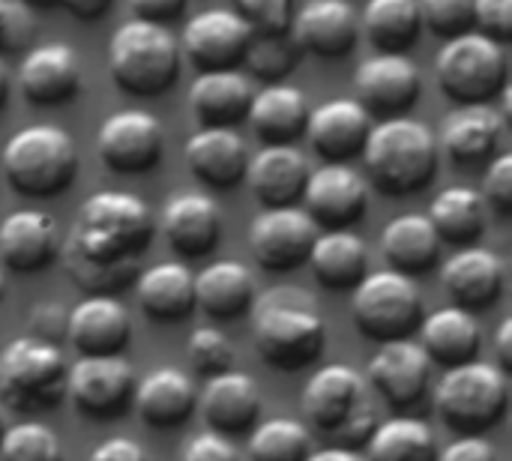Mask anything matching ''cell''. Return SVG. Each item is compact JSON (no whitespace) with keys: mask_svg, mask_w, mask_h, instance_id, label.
Returning <instances> with one entry per match:
<instances>
[{"mask_svg":"<svg viewBox=\"0 0 512 461\" xmlns=\"http://www.w3.org/2000/svg\"><path fill=\"white\" fill-rule=\"evenodd\" d=\"M297 60V42H291L288 33L279 36H264V33H252L249 48L243 63H249V69L264 78V81H279Z\"/></svg>","mask_w":512,"mask_h":461,"instance_id":"b9f144b4","label":"cell"},{"mask_svg":"<svg viewBox=\"0 0 512 461\" xmlns=\"http://www.w3.org/2000/svg\"><path fill=\"white\" fill-rule=\"evenodd\" d=\"M180 461H240V456H237L234 444H231L225 435L204 432V435H195V438L183 447Z\"/></svg>","mask_w":512,"mask_h":461,"instance_id":"681fc988","label":"cell"},{"mask_svg":"<svg viewBox=\"0 0 512 461\" xmlns=\"http://www.w3.org/2000/svg\"><path fill=\"white\" fill-rule=\"evenodd\" d=\"M321 228L297 207H270L249 225V249L261 270L291 273L309 261Z\"/></svg>","mask_w":512,"mask_h":461,"instance_id":"4fadbf2b","label":"cell"},{"mask_svg":"<svg viewBox=\"0 0 512 461\" xmlns=\"http://www.w3.org/2000/svg\"><path fill=\"white\" fill-rule=\"evenodd\" d=\"M27 33V18L24 12L9 3V0H0V51H9L15 48Z\"/></svg>","mask_w":512,"mask_h":461,"instance_id":"f5cc1de1","label":"cell"},{"mask_svg":"<svg viewBox=\"0 0 512 461\" xmlns=\"http://www.w3.org/2000/svg\"><path fill=\"white\" fill-rule=\"evenodd\" d=\"M6 297V279H3V273H0V300Z\"/></svg>","mask_w":512,"mask_h":461,"instance_id":"94428289","label":"cell"},{"mask_svg":"<svg viewBox=\"0 0 512 461\" xmlns=\"http://www.w3.org/2000/svg\"><path fill=\"white\" fill-rule=\"evenodd\" d=\"M366 174L378 192L405 198L423 192L438 174V135L414 117H387L372 123L363 147Z\"/></svg>","mask_w":512,"mask_h":461,"instance_id":"3957f363","label":"cell"},{"mask_svg":"<svg viewBox=\"0 0 512 461\" xmlns=\"http://www.w3.org/2000/svg\"><path fill=\"white\" fill-rule=\"evenodd\" d=\"M432 360L414 339L384 342L369 360L366 384L399 414L420 411L432 396Z\"/></svg>","mask_w":512,"mask_h":461,"instance_id":"8fae6325","label":"cell"},{"mask_svg":"<svg viewBox=\"0 0 512 461\" xmlns=\"http://www.w3.org/2000/svg\"><path fill=\"white\" fill-rule=\"evenodd\" d=\"M309 111L303 90L273 81L261 93H252L246 120L264 144H297L306 135Z\"/></svg>","mask_w":512,"mask_h":461,"instance_id":"4dcf8cb0","label":"cell"},{"mask_svg":"<svg viewBox=\"0 0 512 461\" xmlns=\"http://www.w3.org/2000/svg\"><path fill=\"white\" fill-rule=\"evenodd\" d=\"M6 96H9V78H6V66H3V60H0V108H3Z\"/></svg>","mask_w":512,"mask_h":461,"instance_id":"680465c9","label":"cell"},{"mask_svg":"<svg viewBox=\"0 0 512 461\" xmlns=\"http://www.w3.org/2000/svg\"><path fill=\"white\" fill-rule=\"evenodd\" d=\"M252 30L237 9H204L183 30L186 60L198 72L237 69L246 57Z\"/></svg>","mask_w":512,"mask_h":461,"instance_id":"e0dca14e","label":"cell"},{"mask_svg":"<svg viewBox=\"0 0 512 461\" xmlns=\"http://www.w3.org/2000/svg\"><path fill=\"white\" fill-rule=\"evenodd\" d=\"M372 114L357 99H330L309 111L306 138L327 162H351L363 153Z\"/></svg>","mask_w":512,"mask_h":461,"instance_id":"44dd1931","label":"cell"},{"mask_svg":"<svg viewBox=\"0 0 512 461\" xmlns=\"http://www.w3.org/2000/svg\"><path fill=\"white\" fill-rule=\"evenodd\" d=\"M474 27L504 45L512 36V0H474Z\"/></svg>","mask_w":512,"mask_h":461,"instance_id":"7dc6e473","label":"cell"},{"mask_svg":"<svg viewBox=\"0 0 512 461\" xmlns=\"http://www.w3.org/2000/svg\"><path fill=\"white\" fill-rule=\"evenodd\" d=\"M186 165L210 189H234L246 180L249 150L237 129H198L186 144Z\"/></svg>","mask_w":512,"mask_h":461,"instance_id":"f1b7e54d","label":"cell"},{"mask_svg":"<svg viewBox=\"0 0 512 461\" xmlns=\"http://www.w3.org/2000/svg\"><path fill=\"white\" fill-rule=\"evenodd\" d=\"M66 321H69V312H63L60 303H39L30 312V330H33L30 336L60 345V339H66Z\"/></svg>","mask_w":512,"mask_h":461,"instance_id":"c3c4849f","label":"cell"},{"mask_svg":"<svg viewBox=\"0 0 512 461\" xmlns=\"http://www.w3.org/2000/svg\"><path fill=\"white\" fill-rule=\"evenodd\" d=\"M309 219L324 231H348L369 210V183L348 162H324L303 189Z\"/></svg>","mask_w":512,"mask_h":461,"instance_id":"5bb4252c","label":"cell"},{"mask_svg":"<svg viewBox=\"0 0 512 461\" xmlns=\"http://www.w3.org/2000/svg\"><path fill=\"white\" fill-rule=\"evenodd\" d=\"M435 414L459 435H483L495 429L510 408V378L492 363H462L441 375L432 390Z\"/></svg>","mask_w":512,"mask_h":461,"instance_id":"52a82bcc","label":"cell"},{"mask_svg":"<svg viewBox=\"0 0 512 461\" xmlns=\"http://www.w3.org/2000/svg\"><path fill=\"white\" fill-rule=\"evenodd\" d=\"M198 405L210 432L225 435V438L246 435L255 429L261 417V390L249 375L228 369L222 375L207 378Z\"/></svg>","mask_w":512,"mask_h":461,"instance_id":"603a6c76","label":"cell"},{"mask_svg":"<svg viewBox=\"0 0 512 461\" xmlns=\"http://www.w3.org/2000/svg\"><path fill=\"white\" fill-rule=\"evenodd\" d=\"M306 461H366V456L345 447H324V450H312Z\"/></svg>","mask_w":512,"mask_h":461,"instance_id":"6f0895ef","label":"cell"},{"mask_svg":"<svg viewBox=\"0 0 512 461\" xmlns=\"http://www.w3.org/2000/svg\"><path fill=\"white\" fill-rule=\"evenodd\" d=\"M0 171L12 192L24 198H54L66 192L78 174V147L66 129L33 123L6 141Z\"/></svg>","mask_w":512,"mask_h":461,"instance_id":"5b68a950","label":"cell"},{"mask_svg":"<svg viewBox=\"0 0 512 461\" xmlns=\"http://www.w3.org/2000/svg\"><path fill=\"white\" fill-rule=\"evenodd\" d=\"M237 6L252 33L279 36L291 27V0H237Z\"/></svg>","mask_w":512,"mask_h":461,"instance_id":"f6af8a7d","label":"cell"},{"mask_svg":"<svg viewBox=\"0 0 512 461\" xmlns=\"http://www.w3.org/2000/svg\"><path fill=\"white\" fill-rule=\"evenodd\" d=\"M186 357H189V366L195 375L201 378H213V375H222L228 369H234V345L231 339L216 330V327H201L189 336V345H186Z\"/></svg>","mask_w":512,"mask_h":461,"instance_id":"7bdbcfd3","label":"cell"},{"mask_svg":"<svg viewBox=\"0 0 512 461\" xmlns=\"http://www.w3.org/2000/svg\"><path fill=\"white\" fill-rule=\"evenodd\" d=\"M429 222L435 225L441 243H453L459 249L477 246V240L489 228V207L477 189L450 186L435 195L429 207Z\"/></svg>","mask_w":512,"mask_h":461,"instance_id":"8d00e7d4","label":"cell"},{"mask_svg":"<svg viewBox=\"0 0 512 461\" xmlns=\"http://www.w3.org/2000/svg\"><path fill=\"white\" fill-rule=\"evenodd\" d=\"M180 45L165 24L132 18L108 42V72L129 96H162L180 78Z\"/></svg>","mask_w":512,"mask_h":461,"instance_id":"8992f818","label":"cell"},{"mask_svg":"<svg viewBox=\"0 0 512 461\" xmlns=\"http://www.w3.org/2000/svg\"><path fill=\"white\" fill-rule=\"evenodd\" d=\"M354 87H357V102L369 114H378L381 120L405 117V111L414 108L423 93V75L408 54L375 51L360 63Z\"/></svg>","mask_w":512,"mask_h":461,"instance_id":"2e32d148","label":"cell"},{"mask_svg":"<svg viewBox=\"0 0 512 461\" xmlns=\"http://www.w3.org/2000/svg\"><path fill=\"white\" fill-rule=\"evenodd\" d=\"M357 36H360V15L348 0H309L294 18L297 48L321 60H339L351 54Z\"/></svg>","mask_w":512,"mask_h":461,"instance_id":"cb8c5ba5","label":"cell"},{"mask_svg":"<svg viewBox=\"0 0 512 461\" xmlns=\"http://www.w3.org/2000/svg\"><path fill=\"white\" fill-rule=\"evenodd\" d=\"M66 342L78 357H120L132 342V321L123 303L105 294H87L66 321Z\"/></svg>","mask_w":512,"mask_h":461,"instance_id":"d6986e66","label":"cell"},{"mask_svg":"<svg viewBox=\"0 0 512 461\" xmlns=\"http://www.w3.org/2000/svg\"><path fill=\"white\" fill-rule=\"evenodd\" d=\"M252 105L249 78L237 69L198 72L189 87V111L198 129H234L246 120Z\"/></svg>","mask_w":512,"mask_h":461,"instance_id":"83f0119b","label":"cell"},{"mask_svg":"<svg viewBox=\"0 0 512 461\" xmlns=\"http://www.w3.org/2000/svg\"><path fill=\"white\" fill-rule=\"evenodd\" d=\"M0 461H63V444L48 426L21 423L3 429Z\"/></svg>","mask_w":512,"mask_h":461,"instance_id":"60d3db41","label":"cell"},{"mask_svg":"<svg viewBox=\"0 0 512 461\" xmlns=\"http://www.w3.org/2000/svg\"><path fill=\"white\" fill-rule=\"evenodd\" d=\"M306 264L327 291H354L369 276V246L351 231H324Z\"/></svg>","mask_w":512,"mask_h":461,"instance_id":"d590c367","label":"cell"},{"mask_svg":"<svg viewBox=\"0 0 512 461\" xmlns=\"http://www.w3.org/2000/svg\"><path fill=\"white\" fill-rule=\"evenodd\" d=\"M66 357L60 345L21 336L0 351V402L18 414H42L66 399Z\"/></svg>","mask_w":512,"mask_h":461,"instance_id":"ba28073f","label":"cell"},{"mask_svg":"<svg viewBox=\"0 0 512 461\" xmlns=\"http://www.w3.org/2000/svg\"><path fill=\"white\" fill-rule=\"evenodd\" d=\"M495 348H498V369L510 372L512 369V318H504L495 336Z\"/></svg>","mask_w":512,"mask_h":461,"instance_id":"9f6ffc18","label":"cell"},{"mask_svg":"<svg viewBox=\"0 0 512 461\" xmlns=\"http://www.w3.org/2000/svg\"><path fill=\"white\" fill-rule=\"evenodd\" d=\"M135 369L123 357H78L66 375V399L87 420H117L132 408Z\"/></svg>","mask_w":512,"mask_h":461,"instance_id":"7c38bea8","label":"cell"},{"mask_svg":"<svg viewBox=\"0 0 512 461\" xmlns=\"http://www.w3.org/2000/svg\"><path fill=\"white\" fill-rule=\"evenodd\" d=\"M90 461H150L144 447L132 438H108L102 441L93 453Z\"/></svg>","mask_w":512,"mask_h":461,"instance_id":"db71d44e","label":"cell"},{"mask_svg":"<svg viewBox=\"0 0 512 461\" xmlns=\"http://www.w3.org/2000/svg\"><path fill=\"white\" fill-rule=\"evenodd\" d=\"M255 297V276L240 261H213L195 276V306L213 321L249 315Z\"/></svg>","mask_w":512,"mask_h":461,"instance_id":"d6a6232c","label":"cell"},{"mask_svg":"<svg viewBox=\"0 0 512 461\" xmlns=\"http://www.w3.org/2000/svg\"><path fill=\"white\" fill-rule=\"evenodd\" d=\"M114 0H60V6H66L75 18L81 21H96L111 9Z\"/></svg>","mask_w":512,"mask_h":461,"instance_id":"11a10c76","label":"cell"},{"mask_svg":"<svg viewBox=\"0 0 512 461\" xmlns=\"http://www.w3.org/2000/svg\"><path fill=\"white\" fill-rule=\"evenodd\" d=\"M162 234L180 258H204L219 246L222 210L201 192L174 195L162 210Z\"/></svg>","mask_w":512,"mask_h":461,"instance_id":"d4e9b609","label":"cell"},{"mask_svg":"<svg viewBox=\"0 0 512 461\" xmlns=\"http://www.w3.org/2000/svg\"><path fill=\"white\" fill-rule=\"evenodd\" d=\"M360 30L381 54H408L420 42L423 18L417 0H369L360 15Z\"/></svg>","mask_w":512,"mask_h":461,"instance_id":"74e56055","label":"cell"},{"mask_svg":"<svg viewBox=\"0 0 512 461\" xmlns=\"http://www.w3.org/2000/svg\"><path fill=\"white\" fill-rule=\"evenodd\" d=\"M0 438H3V414H0Z\"/></svg>","mask_w":512,"mask_h":461,"instance_id":"6125c7cd","label":"cell"},{"mask_svg":"<svg viewBox=\"0 0 512 461\" xmlns=\"http://www.w3.org/2000/svg\"><path fill=\"white\" fill-rule=\"evenodd\" d=\"M504 138V117L492 105H459L441 129L438 147L456 165H480L498 156Z\"/></svg>","mask_w":512,"mask_h":461,"instance_id":"f546056e","label":"cell"},{"mask_svg":"<svg viewBox=\"0 0 512 461\" xmlns=\"http://www.w3.org/2000/svg\"><path fill=\"white\" fill-rule=\"evenodd\" d=\"M423 315V291L405 273L378 270L354 288L351 318L357 330L378 345L411 339L420 330Z\"/></svg>","mask_w":512,"mask_h":461,"instance_id":"30bf717a","label":"cell"},{"mask_svg":"<svg viewBox=\"0 0 512 461\" xmlns=\"http://www.w3.org/2000/svg\"><path fill=\"white\" fill-rule=\"evenodd\" d=\"M504 279H507V270H504L501 255L486 246L459 249L441 270L444 291L450 294V300L459 309H465L471 315L486 312L501 300Z\"/></svg>","mask_w":512,"mask_h":461,"instance_id":"ffe728a7","label":"cell"},{"mask_svg":"<svg viewBox=\"0 0 512 461\" xmlns=\"http://www.w3.org/2000/svg\"><path fill=\"white\" fill-rule=\"evenodd\" d=\"M366 450V461H438V441L432 429L411 414L378 423L366 441Z\"/></svg>","mask_w":512,"mask_h":461,"instance_id":"f35d334b","label":"cell"},{"mask_svg":"<svg viewBox=\"0 0 512 461\" xmlns=\"http://www.w3.org/2000/svg\"><path fill=\"white\" fill-rule=\"evenodd\" d=\"M60 255L57 222L42 210H15L0 222V261L12 273H39Z\"/></svg>","mask_w":512,"mask_h":461,"instance_id":"4316f807","label":"cell"},{"mask_svg":"<svg viewBox=\"0 0 512 461\" xmlns=\"http://www.w3.org/2000/svg\"><path fill=\"white\" fill-rule=\"evenodd\" d=\"M150 240L153 213L138 195L96 192L78 210L63 267L81 291L114 297L135 285Z\"/></svg>","mask_w":512,"mask_h":461,"instance_id":"6da1fadb","label":"cell"},{"mask_svg":"<svg viewBox=\"0 0 512 461\" xmlns=\"http://www.w3.org/2000/svg\"><path fill=\"white\" fill-rule=\"evenodd\" d=\"M24 6H30V9H54V6H60V0H21Z\"/></svg>","mask_w":512,"mask_h":461,"instance_id":"91938a15","label":"cell"},{"mask_svg":"<svg viewBox=\"0 0 512 461\" xmlns=\"http://www.w3.org/2000/svg\"><path fill=\"white\" fill-rule=\"evenodd\" d=\"M132 408L150 429H183L198 408V390L186 372L162 366L135 384Z\"/></svg>","mask_w":512,"mask_h":461,"instance_id":"484cf974","label":"cell"},{"mask_svg":"<svg viewBox=\"0 0 512 461\" xmlns=\"http://www.w3.org/2000/svg\"><path fill=\"white\" fill-rule=\"evenodd\" d=\"M303 417L330 447H366L378 426L366 375L345 363L321 366L303 390Z\"/></svg>","mask_w":512,"mask_h":461,"instance_id":"277c9868","label":"cell"},{"mask_svg":"<svg viewBox=\"0 0 512 461\" xmlns=\"http://www.w3.org/2000/svg\"><path fill=\"white\" fill-rule=\"evenodd\" d=\"M141 312L156 324H174L195 309V273L180 261H165L141 270L135 279Z\"/></svg>","mask_w":512,"mask_h":461,"instance_id":"836d02e7","label":"cell"},{"mask_svg":"<svg viewBox=\"0 0 512 461\" xmlns=\"http://www.w3.org/2000/svg\"><path fill=\"white\" fill-rule=\"evenodd\" d=\"M165 129L147 111H117L96 132V153L114 174H147L159 165Z\"/></svg>","mask_w":512,"mask_h":461,"instance_id":"9a60e30c","label":"cell"},{"mask_svg":"<svg viewBox=\"0 0 512 461\" xmlns=\"http://www.w3.org/2000/svg\"><path fill=\"white\" fill-rule=\"evenodd\" d=\"M423 24L444 36H462L474 27V0H417Z\"/></svg>","mask_w":512,"mask_h":461,"instance_id":"ee69618b","label":"cell"},{"mask_svg":"<svg viewBox=\"0 0 512 461\" xmlns=\"http://www.w3.org/2000/svg\"><path fill=\"white\" fill-rule=\"evenodd\" d=\"M381 255L387 261V270L405 273V276H423L441 261V237L429 216L405 213L384 225L381 234Z\"/></svg>","mask_w":512,"mask_h":461,"instance_id":"e575fe53","label":"cell"},{"mask_svg":"<svg viewBox=\"0 0 512 461\" xmlns=\"http://www.w3.org/2000/svg\"><path fill=\"white\" fill-rule=\"evenodd\" d=\"M438 461H498V453L483 435H459L444 453H438Z\"/></svg>","mask_w":512,"mask_h":461,"instance_id":"f907efd6","label":"cell"},{"mask_svg":"<svg viewBox=\"0 0 512 461\" xmlns=\"http://www.w3.org/2000/svg\"><path fill=\"white\" fill-rule=\"evenodd\" d=\"M420 348L432 360V366H462L477 360L483 345V330L477 318L459 306H444L420 321Z\"/></svg>","mask_w":512,"mask_h":461,"instance_id":"1f68e13d","label":"cell"},{"mask_svg":"<svg viewBox=\"0 0 512 461\" xmlns=\"http://www.w3.org/2000/svg\"><path fill=\"white\" fill-rule=\"evenodd\" d=\"M252 342L270 369L300 372L321 360L327 348V324L309 294L276 288L255 297Z\"/></svg>","mask_w":512,"mask_h":461,"instance_id":"7a4b0ae2","label":"cell"},{"mask_svg":"<svg viewBox=\"0 0 512 461\" xmlns=\"http://www.w3.org/2000/svg\"><path fill=\"white\" fill-rule=\"evenodd\" d=\"M507 72L504 45L477 30L447 39L435 57L438 84L456 105H489L507 90Z\"/></svg>","mask_w":512,"mask_h":461,"instance_id":"9c48e42d","label":"cell"},{"mask_svg":"<svg viewBox=\"0 0 512 461\" xmlns=\"http://www.w3.org/2000/svg\"><path fill=\"white\" fill-rule=\"evenodd\" d=\"M483 201L501 216L512 213V153H498L486 171V186H483Z\"/></svg>","mask_w":512,"mask_h":461,"instance_id":"bcb514c9","label":"cell"},{"mask_svg":"<svg viewBox=\"0 0 512 461\" xmlns=\"http://www.w3.org/2000/svg\"><path fill=\"white\" fill-rule=\"evenodd\" d=\"M312 168L297 144H264L246 165L252 195L270 207H294L303 198Z\"/></svg>","mask_w":512,"mask_h":461,"instance_id":"7402d4cb","label":"cell"},{"mask_svg":"<svg viewBox=\"0 0 512 461\" xmlns=\"http://www.w3.org/2000/svg\"><path fill=\"white\" fill-rule=\"evenodd\" d=\"M189 0H129V9L135 12V18L141 21H153V24H168L174 18L183 15Z\"/></svg>","mask_w":512,"mask_h":461,"instance_id":"816d5d0a","label":"cell"},{"mask_svg":"<svg viewBox=\"0 0 512 461\" xmlns=\"http://www.w3.org/2000/svg\"><path fill=\"white\" fill-rule=\"evenodd\" d=\"M312 453V432L291 417H270L255 423L249 435V461H306Z\"/></svg>","mask_w":512,"mask_h":461,"instance_id":"ab89813d","label":"cell"},{"mask_svg":"<svg viewBox=\"0 0 512 461\" xmlns=\"http://www.w3.org/2000/svg\"><path fill=\"white\" fill-rule=\"evenodd\" d=\"M84 72L75 48L63 42L39 45L18 66V87L30 105H66L81 93Z\"/></svg>","mask_w":512,"mask_h":461,"instance_id":"ac0fdd59","label":"cell"}]
</instances>
